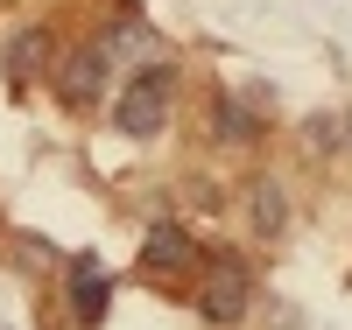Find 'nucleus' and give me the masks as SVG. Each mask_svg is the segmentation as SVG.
<instances>
[{
    "mask_svg": "<svg viewBox=\"0 0 352 330\" xmlns=\"http://www.w3.org/2000/svg\"><path fill=\"white\" fill-rule=\"evenodd\" d=\"M64 295H71V316L92 330V323H106V303H113V281H106V267L92 260V253H78L71 260V281H64Z\"/></svg>",
    "mask_w": 352,
    "mask_h": 330,
    "instance_id": "nucleus-6",
    "label": "nucleus"
},
{
    "mask_svg": "<svg viewBox=\"0 0 352 330\" xmlns=\"http://www.w3.org/2000/svg\"><path fill=\"white\" fill-rule=\"evenodd\" d=\"M247 211H254V232H261V239H282V232H289V197H282V183H254Z\"/></svg>",
    "mask_w": 352,
    "mask_h": 330,
    "instance_id": "nucleus-8",
    "label": "nucleus"
},
{
    "mask_svg": "<svg viewBox=\"0 0 352 330\" xmlns=\"http://www.w3.org/2000/svg\"><path fill=\"white\" fill-rule=\"evenodd\" d=\"M50 84H56V99L71 113H92L106 99V84H113V64H106L99 43H71L64 56H50Z\"/></svg>",
    "mask_w": 352,
    "mask_h": 330,
    "instance_id": "nucleus-2",
    "label": "nucleus"
},
{
    "mask_svg": "<svg viewBox=\"0 0 352 330\" xmlns=\"http://www.w3.org/2000/svg\"><path fill=\"white\" fill-rule=\"evenodd\" d=\"M43 71H50V36H43V28H28V36L8 43V78L28 84V78H43Z\"/></svg>",
    "mask_w": 352,
    "mask_h": 330,
    "instance_id": "nucleus-7",
    "label": "nucleus"
},
{
    "mask_svg": "<svg viewBox=\"0 0 352 330\" xmlns=\"http://www.w3.org/2000/svg\"><path fill=\"white\" fill-rule=\"evenodd\" d=\"M169 106H176V71L169 64H141L134 84L120 92V113H113V127L127 141H155L169 127Z\"/></svg>",
    "mask_w": 352,
    "mask_h": 330,
    "instance_id": "nucleus-1",
    "label": "nucleus"
},
{
    "mask_svg": "<svg viewBox=\"0 0 352 330\" xmlns=\"http://www.w3.org/2000/svg\"><path fill=\"white\" fill-rule=\"evenodd\" d=\"M99 49H106V64H148V56H162V36L141 8H120L99 28Z\"/></svg>",
    "mask_w": 352,
    "mask_h": 330,
    "instance_id": "nucleus-4",
    "label": "nucleus"
},
{
    "mask_svg": "<svg viewBox=\"0 0 352 330\" xmlns=\"http://www.w3.org/2000/svg\"><path fill=\"white\" fill-rule=\"evenodd\" d=\"M219 141H240V148L261 141V113H247L240 99H226V106H219Z\"/></svg>",
    "mask_w": 352,
    "mask_h": 330,
    "instance_id": "nucleus-9",
    "label": "nucleus"
},
{
    "mask_svg": "<svg viewBox=\"0 0 352 330\" xmlns=\"http://www.w3.org/2000/svg\"><path fill=\"white\" fill-rule=\"evenodd\" d=\"M345 141H352V113H345Z\"/></svg>",
    "mask_w": 352,
    "mask_h": 330,
    "instance_id": "nucleus-11",
    "label": "nucleus"
},
{
    "mask_svg": "<svg viewBox=\"0 0 352 330\" xmlns=\"http://www.w3.org/2000/svg\"><path fill=\"white\" fill-rule=\"evenodd\" d=\"M197 267V239L184 225H148V239H141V274H190Z\"/></svg>",
    "mask_w": 352,
    "mask_h": 330,
    "instance_id": "nucleus-5",
    "label": "nucleus"
},
{
    "mask_svg": "<svg viewBox=\"0 0 352 330\" xmlns=\"http://www.w3.org/2000/svg\"><path fill=\"white\" fill-rule=\"evenodd\" d=\"M247 303H254V274H247V260L219 253L212 267H204V295H197V316H204V323H219V330H232V323L247 316Z\"/></svg>",
    "mask_w": 352,
    "mask_h": 330,
    "instance_id": "nucleus-3",
    "label": "nucleus"
},
{
    "mask_svg": "<svg viewBox=\"0 0 352 330\" xmlns=\"http://www.w3.org/2000/svg\"><path fill=\"white\" fill-rule=\"evenodd\" d=\"M331 141H338V119H331V113L303 119V148H331Z\"/></svg>",
    "mask_w": 352,
    "mask_h": 330,
    "instance_id": "nucleus-10",
    "label": "nucleus"
}]
</instances>
